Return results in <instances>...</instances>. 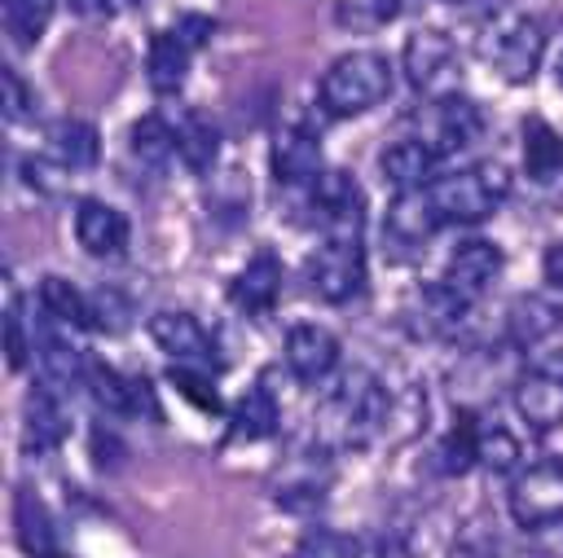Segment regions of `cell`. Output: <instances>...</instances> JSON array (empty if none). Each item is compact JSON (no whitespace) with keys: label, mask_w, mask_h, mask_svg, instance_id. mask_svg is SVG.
I'll use <instances>...</instances> for the list:
<instances>
[{"label":"cell","mask_w":563,"mask_h":558,"mask_svg":"<svg viewBox=\"0 0 563 558\" xmlns=\"http://www.w3.org/2000/svg\"><path fill=\"white\" fill-rule=\"evenodd\" d=\"M427 198L440 224H479L510 198V171L501 163H471L457 171H440L427 185Z\"/></svg>","instance_id":"6da1fadb"},{"label":"cell","mask_w":563,"mask_h":558,"mask_svg":"<svg viewBox=\"0 0 563 558\" xmlns=\"http://www.w3.org/2000/svg\"><path fill=\"white\" fill-rule=\"evenodd\" d=\"M321 110L334 119H352L365 114L374 105L387 101L391 92V62L378 48H352L343 57H334L321 75Z\"/></svg>","instance_id":"7a4b0ae2"},{"label":"cell","mask_w":563,"mask_h":558,"mask_svg":"<svg viewBox=\"0 0 563 558\" xmlns=\"http://www.w3.org/2000/svg\"><path fill=\"white\" fill-rule=\"evenodd\" d=\"M383 409H387L383 382L369 369H347L321 409V431L334 435L339 444H365L383 422Z\"/></svg>","instance_id":"3957f363"},{"label":"cell","mask_w":563,"mask_h":558,"mask_svg":"<svg viewBox=\"0 0 563 558\" xmlns=\"http://www.w3.org/2000/svg\"><path fill=\"white\" fill-rule=\"evenodd\" d=\"M484 57L506 83H532L541 57H545V31L528 13H497L484 31Z\"/></svg>","instance_id":"277c9868"},{"label":"cell","mask_w":563,"mask_h":558,"mask_svg":"<svg viewBox=\"0 0 563 558\" xmlns=\"http://www.w3.org/2000/svg\"><path fill=\"white\" fill-rule=\"evenodd\" d=\"M308 290L325 303H347L365 290V242L361 237H325L308 255Z\"/></svg>","instance_id":"5b68a950"},{"label":"cell","mask_w":563,"mask_h":558,"mask_svg":"<svg viewBox=\"0 0 563 558\" xmlns=\"http://www.w3.org/2000/svg\"><path fill=\"white\" fill-rule=\"evenodd\" d=\"M510 514L523 532L563 527V461H537L510 483Z\"/></svg>","instance_id":"8992f818"},{"label":"cell","mask_w":563,"mask_h":558,"mask_svg":"<svg viewBox=\"0 0 563 558\" xmlns=\"http://www.w3.org/2000/svg\"><path fill=\"white\" fill-rule=\"evenodd\" d=\"M405 75L418 92L427 97H449L453 92V79H457V53H453V40L435 26H422L405 40Z\"/></svg>","instance_id":"52a82bcc"},{"label":"cell","mask_w":563,"mask_h":558,"mask_svg":"<svg viewBox=\"0 0 563 558\" xmlns=\"http://www.w3.org/2000/svg\"><path fill=\"white\" fill-rule=\"evenodd\" d=\"M150 338L158 343V351L172 356V365H189V369H216V338L207 334V325L189 312H154L150 316Z\"/></svg>","instance_id":"ba28073f"},{"label":"cell","mask_w":563,"mask_h":558,"mask_svg":"<svg viewBox=\"0 0 563 558\" xmlns=\"http://www.w3.org/2000/svg\"><path fill=\"white\" fill-rule=\"evenodd\" d=\"M312 207L325 237H361L365 228V193L347 171H321L312 185Z\"/></svg>","instance_id":"9c48e42d"},{"label":"cell","mask_w":563,"mask_h":558,"mask_svg":"<svg viewBox=\"0 0 563 558\" xmlns=\"http://www.w3.org/2000/svg\"><path fill=\"white\" fill-rule=\"evenodd\" d=\"M497 272H501V246L488 242V237H466V242H457V246L449 250L440 281H444L449 290H457L466 303H475V299L497 281Z\"/></svg>","instance_id":"30bf717a"},{"label":"cell","mask_w":563,"mask_h":558,"mask_svg":"<svg viewBox=\"0 0 563 558\" xmlns=\"http://www.w3.org/2000/svg\"><path fill=\"white\" fill-rule=\"evenodd\" d=\"M440 158H444V154H440L431 141L405 136V141H391V145L383 149L378 171H383V180H387L396 193H418V189H427V185L440 176Z\"/></svg>","instance_id":"8fae6325"},{"label":"cell","mask_w":563,"mask_h":558,"mask_svg":"<svg viewBox=\"0 0 563 558\" xmlns=\"http://www.w3.org/2000/svg\"><path fill=\"white\" fill-rule=\"evenodd\" d=\"M75 237L92 259H119L128 250L132 228H128V215L119 207H110L101 198H84L75 207Z\"/></svg>","instance_id":"7c38bea8"},{"label":"cell","mask_w":563,"mask_h":558,"mask_svg":"<svg viewBox=\"0 0 563 558\" xmlns=\"http://www.w3.org/2000/svg\"><path fill=\"white\" fill-rule=\"evenodd\" d=\"M286 365H290V373L299 382L317 387V382H325L339 369V338L325 325H317V321L290 325V334H286Z\"/></svg>","instance_id":"4fadbf2b"},{"label":"cell","mask_w":563,"mask_h":558,"mask_svg":"<svg viewBox=\"0 0 563 558\" xmlns=\"http://www.w3.org/2000/svg\"><path fill=\"white\" fill-rule=\"evenodd\" d=\"M70 435V413H66V395L57 387H35L26 395V409H22V444L26 453H53L62 448Z\"/></svg>","instance_id":"5bb4252c"},{"label":"cell","mask_w":563,"mask_h":558,"mask_svg":"<svg viewBox=\"0 0 563 558\" xmlns=\"http://www.w3.org/2000/svg\"><path fill=\"white\" fill-rule=\"evenodd\" d=\"M515 413L532 431H554L563 422V369L537 365L515 382Z\"/></svg>","instance_id":"9a60e30c"},{"label":"cell","mask_w":563,"mask_h":558,"mask_svg":"<svg viewBox=\"0 0 563 558\" xmlns=\"http://www.w3.org/2000/svg\"><path fill=\"white\" fill-rule=\"evenodd\" d=\"M321 141L308 127H282L273 141V176L286 189H312L321 180Z\"/></svg>","instance_id":"2e32d148"},{"label":"cell","mask_w":563,"mask_h":558,"mask_svg":"<svg viewBox=\"0 0 563 558\" xmlns=\"http://www.w3.org/2000/svg\"><path fill=\"white\" fill-rule=\"evenodd\" d=\"M479 127H484V123H479L475 101L449 92V97H431V132H427L422 141H431L440 154H449V149L471 145V141L479 136Z\"/></svg>","instance_id":"e0dca14e"},{"label":"cell","mask_w":563,"mask_h":558,"mask_svg":"<svg viewBox=\"0 0 563 558\" xmlns=\"http://www.w3.org/2000/svg\"><path fill=\"white\" fill-rule=\"evenodd\" d=\"M229 294H233V303L246 308V312H273V303H277V294H282V264H277V255H273V250H255V255L242 264V272L233 277Z\"/></svg>","instance_id":"ac0fdd59"},{"label":"cell","mask_w":563,"mask_h":558,"mask_svg":"<svg viewBox=\"0 0 563 558\" xmlns=\"http://www.w3.org/2000/svg\"><path fill=\"white\" fill-rule=\"evenodd\" d=\"M563 325V308L545 294H519L506 312V338L515 347H537Z\"/></svg>","instance_id":"d6986e66"},{"label":"cell","mask_w":563,"mask_h":558,"mask_svg":"<svg viewBox=\"0 0 563 558\" xmlns=\"http://www.w3.org/2000/svg\"><path fill=\"white\" fill-rule=\"evenodd\" d=\"M189 53L194 44L180 35V31H154L150 35V53H145V70H150V83L154 92H176L189 75Z\"/></svg>","instance_id":"ffe728a7"},{"label":"cell","mask_w":563,"mask_h":558,"mask_svg":"<svg viewBox=\"0 0 563 558\" xmlns=\"http://www.w3.org/2000/svg\"><path fill=\"white\" fill-rule=\"evenodd\" d=\"M13 532H18V545L31 554V558H48L57 554V532H53V518H48V505L18 488L13 492Z\"/></svg>","instance_id":"44dd1931"},{"label":"cell","mask_w":563,"mask_h":558,"mask_svg":"<svg viewBox=\"0 0 563 558\" xmlns=\"http://www.w3.org/2000/svg\"><path fill=\"white\" fill-rule=\"evenodd\" d=\"M101 154V141H97V127L84 123V119H62L48 127V158L66 171H84L92 167Z\"/></svg>","instance_id":"7402d4cb"},{"label":"cell","mask_w":563,"mask_h":558,"mask_svg":"<svg viewBox=\"0 0 563 558\" xmlns=\"http://www.w3.org/2000/svg\"><path fill=\"white\" fill-rule=\"evenodd\" d=\"M40 308L53 325H66V330H84V325H97V312H92V299L70 286L66 277H44L40 281Z\"/></svg>","instance_id":"603a6c76"},{"label":"cell","mask_w":563,"mask_h":558,"mask_svg":"<svg viewBox=\"0 0 563 558\" xmlns=\"http://www.w3.org/2000/svg\"><path fill=\"white\" fill-rule=\"evenodd\" d=\"M40 365H44V382L57 387L62 395L75 391V387H84L88 356H84L70 338H62V334H53V330L40 334Z\"/></svg>","instance_id":"cb8c5ba5"},{"label":"cell","mask_w":563,"mask_h":558,"mask_svg":"<svg viewBox=\"0 0 563 558\" xmlns=\"http://www.w3.org/2000/svg\"><path fill=\"white\" fill-rule=\"evenodd\" d=\"M128 145H132V158L141 167H154V171H163L172 158H180V149H176V123H167L163 114L136 119Z\"/></svg>","instance_id":"d4e9b609"},{"label":"cell","mask_w":563,"mask_h":558,"mask_svg":"<svg viewBox=\"0 0 563 558\" xmlns=\"http://www.w3.org/2000/svg\"><path fill=\"white\" fill-rule=\"evenodd\" d=\"M176 149H180V163L189 171H211L216 158H220V132H216V123L202 119V114H194V110L180 114L176 119Z\"/></svg>","instance_id":"484cf974"},{"label":"cell","mask_w":563,"mask_h":558,"mask_svg":"<svg viewBox=\"0 0 563 558\" xmlns=\"http://www.w3.org/2000/svg\"><path fill=\"white\" fill-rule=\"evenodd\" d=\"M229 422H233V426H229L233 439H264V435H273V431H277V400H273V391H268L264 382L246 387L242 400L233 404Z\"/></svg>","instance_id":"4316f807"},{"label":"cell","mask_w":563,"mask_h":558,"mask_svg":"<svg viewBox=\"0 0 563 558\" xmlns=\"http://www.w3.org/2000/svg\"><path fill=\"white\" fill-rule=\"evenodd\" d=\"M523 167L532 180H550L563 167V136L537 114L523 123Z\"/></svg>","instance_id":"83f0119b"},{"label":"cell","mask_w":563,"mask_h":558,"mask_svg":"<svg viewBox=\"0 0 563 558\" xmlns=\"http://www.w3.org/2000/svg\"><path fill=\"white\" fill-rule=\"evenodd\" d=\"M387 228H391V237L405 242V246H413V242H422L431 228H440L427 189H418V193H396V207H391V215H387Z\"/></svg>","instance_id":"f1b7e54d"},{"label":"cell","mask_w":563,"mask_h":558,"mask_svg":"<svg viewBox=\"0 0 563 558\" xmlns=\"http://www.w3.org/2000/svg\"><path fill=\"white\" fill-rule=\"evenodd\" d=\"M53 4L57 0H4V31L18 48L40 44V35L53 22Z\"/></svg>","instance_id":"f546056e"},{"label":"cell","mask_w":563,"mask_h":558,"mask_svg":"<svg viewBox=\"0 0 563 558\" xmlns=\"http://www.w3.org/2000/svg\"><path fill=\"white\" fill-rule=\"evenodd\" d=\"M290 558H361V545L334 527H312V532H303V540L295 545Z\"/></svg>","instance_id":"4dcf8cb0"},{"label":"cell","mask_w":563,"mask_h":558,"mask_svg":"<svg viewBox=\"0 0 563 558\" xmlns=\"http://www.w3.org/2000/svg\"><path fill=\"white\" fill-rule=\"evenodd\" d=\"M479 461L493 470H510L519 461V439L501 426H479Z\"/></svg>","instance_id":"1f68e13d"},{"label":"cell","mask_w":563,"mask_h":558,"mask_svg":"<svg viewBox=\"0 0 563 558\" xmlns=\"http://www.w3.org/2000/svg\"><path fill=\"white\" fill-rule=\"evenodd\" d=\"M31 351H35V343H26L22 308H18V299H9V308H4V360H9V369L18 373V369L26 365Z\"/></svg>","instance_id":"d6a6232c"},{"label":"cell","mask_w":563,"mask_h":558,"mask_svg":"<svg viewBox=\"0 0 563 558\" xmlns=\"http://www.w3.org/2000/svg\"><path fill=\"white\" fill-rule=\"evenodd\" d=\"M167 378H172V387H176L180 395H189L198 409H211V413L220 409V395L207 387V373H202V369H189V365H172V373H167Z\"/></svg>","instance_id":"836d02e7"},{"label":"cell","mask_w":563,"mask_h":558,"mask_svg":"<svg viewBox=\"0 0 563 558\" xmlns=\"http://www.w3.org/2000/svg\"><path fill=\"white\" fill-rule=\"evenodd\" d=\"M4 114H9L13 123L35 114V92L22 83V75H18L13 66H4Z\"/></svg>","instance_id":"e575fe53"},{"label":"cell","mask_w":563,"mask_h":558,"mask_svg":"<svg viewBox=\"0 0 563 558\" xmlns=\"http://www.w3.org/2000/svg\"><path fill=\"white\" fill-rule=\"evenodd\" d=\"M541 277L563 290V242H554V246L541 255Z\"/></svg>","instance_id":"d590c367"},{"label":"cell","mask_w":563,"mask_h":558,"mask_svg":"<svg viewBox=\"0 0 563 558\" xmlns=\"http://www.w3.org/2000/svg\"><path fill=\"white\" fill-rule=\"evenodd\" d=\"M70 9L79 18H106L110 13V0H70Z\"/></svg>","instance_id":"8d00e7d4"},{"label":"cell","mask_w":563,"mask_h":558,"mask_svg":"<svg viewBox=\"0 0 563 558\" xmlns=\"http://www.w3.org/2000/svg\"><path fill=\"white\" fill-rule=\"evenodd\" d=\"M440 4H457V9H466V4H493V0H440Z\"/></svg>","instance_id":"74e56055"},{"label":"cell","mask_w":563,"mask_h":558,"mask_svg":"<svg viewBox=\"0 0 563 558\" xmlns=\"http://www.w3.org/2000/svg\"><path fill=\"white\" fill-rule=\"evenodd\" d=\"M554 79H559V88H563V57H559V66H554Z\"/></svg>","instance_id":"f35d334b"},{"label":"cell","mask_w":563,"mask_h":558,"mask_svg":"<svg viewBox=\"0 0 563 558\" xmlns=\"http://www.w3.org/2000/svg\"><path fill=\"white\" fill-rule=\"evenodd\" d=\"M48 558H70V554H62V549H57V554H48Z\"/></svg>","instance_id":"ab89813d"},{"label":"cell","mask_w":563,"mask_h":558,"mask_svg":"<svg viewBox=\"0 0 563 558\" xmlns=\"http://www.w3.org/2000/svg\"><path fill=\"white\" fill-rule=\"evenodd\" d=\"M136 4H141V0H136Z\"/></svg>","instance_id":"60d3db41"}]
</instances>
